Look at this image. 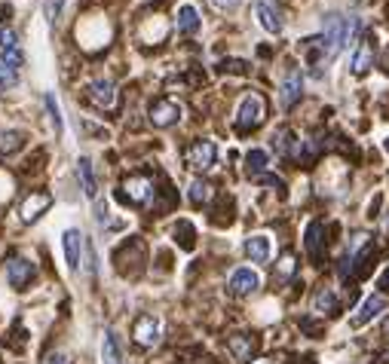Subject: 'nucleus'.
<instances>
[{
  "label": "nucleus",
  "mask_w": 389,
  "mask_h": 364,
  "mask_svg": "<svg viewBox=\"0 0 389 364\" xmlns=\"http://www.w3.org/2000/svg\"><path fill=\"white\" fill-rule=\"evenodd\" d=\"M263 117H267V101H263L258 92H248V95L239 101V108H236V129L239 132L258 129L263 123Z\"/></svg>",
  "instance_id": "1"
},
{
  "label": "nucleus",
  "mask_w": 389,
  "mask_h": 364,
  "mask_svg": "<svg viewBox=\"0 0 389 364\" xmlns=\"http://www.w3.org/2000/svg\"><path fill=\"white\" fill-rule=\"evenodd\" d=\"M349 34H353V22L344 16H328L325 19V31H322V46H325V56H338L346 46Z\"/></svg>",
  "instance_id": "2"
},
{
  "label": "nucleus",
  "mask_w": 389,
  "mask_h": 364,
  "mask_svg": "<svg viewBox=\"0 0 389 364\" xmlns=\"http://www.w3.org/2000/svg\"><path fill=\"white\" fill-rule=\"evenodd\" d=\"M217 160V147L215 141H209V138H200V141H193L187 150H184V162H187V169L193 171H209Z\"/></svg>",
  "instance_id": "3"
},
{
  "label": "nucleus",
  "mask_w": 389,
  "mask_h": 364,
  "mask_svg": "<svg viewBox=\"0 0 389 364\" xmlns=\"http://www.w3.org/2000/svg\"><path fill=\"white\" fill-rule=\"evenodd\" d=\"M181 117H184V108L178 101H172V98H156L148 108V120L156 129H169V125L181 123Z\"/></svg>",
  "instance_id": "4"
},
{
  "label": "nucleus",
  "mask_w": 389,
  "mask_h": 364,
  "mask_svg": "<svg viewBox=\"0 0 389 364\" xmlns=\"http://www.w3.org/2000/svg\"><path fill=\"white\" fill-rule=\"evenodd\" d=\"M123 190H126V199L132 205H150L156 196V184L150 175H129Z\"/></svg>",
  "instance_id": "5"
},
{
  "label": "nucleus",
  "mask_w": 389,
  "mask_h": 364,
  "mask_svg": "<svg viewBox=\"0 0 389 364\" xmlns=\"http://www.w3.org/2000/svg\"><path fill=\"white\" fill-rule=\"evenodd\" d=\"M160 330H163V324L156 315H138L135 328H132V337H135L138 346H156L160 343Z\"/></svg>",
  "instance_id": "6"
},
{
  "label": "nucleus",
  "mask_w": 389,
  "mask_h": 364,
  "mask_svg": "<svg viewBox=\"0 0 389 364\" xmlns=\"http://www.w3.org/2000/svg\"><path fill=\"white\" fill-rule=\"evenodd\" d=\"M86 92H89V101L95 104L98 110H110L117 104V86L110 83V80H104V77H98V80H92L86 86Z\"/></svg>",
  "instance_id": "7"
},
{
  "label": "nucleus",
  "mask_w": 389,
  "mask_h": 364,
  "mask_svg": "<svg viewBox=\"0 0 389 364\" xmlns=\"http://www.w3.org/2000/svg\"><path fill=\"white\" fill-rule=\"evenodd\" d=\"M300 92H303V74L298 68H292L285 77H282V89H279V104L282 108H294L300 101Z\"/></svg>",
  "instance_id": "8"
},
{
  "label": "nucleus",
  "mask_w": 389,
  "mask_h": 364,
  "mask_svg": "<svg viewBox=\"0 0 389 364\" xmlns=\"http://www.w3.org/2000/svg\"><path fill=\"white\" fill-rule=\"evenodd\" d=\"M34 273H37V267H34V260H28V257H12L10 267H6V279H10V284L16 291H22L25 284L34 279Z\"/></svg>",
  "instance_id": "9"
},
{
  "label": "nucleus",
  "mask_w": 389,
  "mask_h": 364,
  "mask_svg": "<svg viewBox=\"0 0 389 364\" xmlns=\"http://www.w3.org/2000/svg\"><path fill=\"white\" fill-rule=\"evenodd\" d=\"M258 288H261V276L255 273L252 267H239V269H233V276H230V291H233L236 297L255 294Z\"/></svg>",
  "instance_id": "10"
},
{
  "label": "nucleus",
  "mask_w": 389,
  "mask_h": 364,
  "mask_svg": "<svg viewBox=\"0 0 389 364\" xmlns=\"http://www.w3.org/2000/svg\"><path fill=\"white\" fill-rule=\"evenodd\" d=\"M384 309H386V297L384 294H371V297H365V303H362L359 313L349 319V324H353V328H365V324L371 321L377 313H384Z\"/></svg>",
  "instance_id": "11"
},
{
  "label": "nucleus",
  "mask_w": 389,
  "mask_h": 364,
  "mask_svg": "<svg viewBox=\"0 0 389 364\" xmlns=\"http://www.w3.org/2000/svg\"><path fill=\"white\" fill-rule=\"evenodd\" d=\"M62 248H64V257H68V269H71V273H77V269H80V251H83L80 230H64Z\"/></svg>",
  "instance_id": "12"
},
{
  "label": "nucleus",
  "mask_w": 389,
  "mask_h": 364,
  "mask_svg": "<svg viewBox=\"0 0 389 364\" xmlns=\"http://www.w3.org/2000/svg\"><path fill=\"white\" fill-rule=\"evenodd\" d=\"M255 19H258V25L267 34H282V19L267 0H258V3H255Z\"/></svg>",
  "instance_id": "13"
},
{
  "label": "nucleus",
  "mask_w": 389,
  "mask_h": 364,
  "mask_svg": "<svg viewBox=\"0 0 389 364\" xmlns=\"http://www.w3.org/2000/svg\"><path fill=\"white\" fill-rule=\"evenodd\" d=\"M49 205H52V196H49V193H31L28 199L22 202L19 215H22V221H28V223H31V221H37V217H40L43 211L49 208Z\"/></svg>",
  "instance_id": "14"
},
{
  "label": "nucleus",
  "mask_w": 389,
  "mask_h": 364,
  "mask_svg": "<svg viewBox=\"0 0 389 364\" xmlns=\"http://www.w3.org/2000/svg\"><path fill=\"white\" fill-rule=\"evenodd\" d=\"M246 254L252 257L255 263H267L270 254H273V242H270V236H263V233L248 236L246 239Z\"/></svg>",
  "instance_id": "15"
},
{
  "label": "nucleus",
  "mask_w": 389,
  "mask_h": 364,
  "mask_svg": "<svg viewBox=\"0 0 389 364\" xmlns=\"http://www.w3.org/2000/svg\"><path fill=\"white\" fill-rule=\"evenodd\" d=\"M200 28H202V19H200V12H196V6L193 3L178 6V31H181V34H196Z\"/></svg>",
  "instance_id": "16"
},
{
  "label": "nucleus",
  "mask_w": 389,
  "mask_h": 364,
  "mask_svg": "<svg viewBox=\"0 0 389 364\" xmlns=\"http://www.w3.org/2000/svg\"><path fill=\"white\" fill-rule=\"evenodd\" d=\"M273 147L279 150L282 156H298L300 154V141H298V135H294L292 129H279L273 135Z\"/></svg>",
  "instance_id": "17"
},
{
  "label": "nucleus",
  "mask_w": 389,
  "mask_h": 364,
  "mask_svg": "<svg viewBox=\"0 0 389 364\" xmlns=\"http://www.w3.org/2000/svg\"><path fill=\"white\" fill-rule=\"evenodd\" d=\"M77 175H80L83 193H86L89 199H95V196H98V184H95V171H92V160H89V156H80V162H77Z\"/></svg>",
  "instance_id": "18"
},
{
  "label": "nucleus",
  "mask_w": 389,
  "mask_h": 364,
  "mask_svg": "<svg viewBox=\"0 0 389 364\" xmlns=\"http://www.w3.org/2000/svg\"><path fill=\"white\" fill-rule=\"evenodd\" d=\"M25 58H10V56H0V89L6 86H16L19 83V68H22Z\"/></svg>",
  "instance_id": "19"
},
{
  "label": "nucleus",
  "mask_w": 389,
  "mask_h": 364,
  "mask_svg": "<svg viewBox=\"0 0 389 364\" xmlns=\"http://www.w3.org/2000/svg\"><path fill=\"white\" fill-rule=\"evenodd\" d=\"M371 64H374V46H371V40H362L359 49H355V56H353V74H359V77L368 74Z\"/></svg>",
  "instance_id": "20"
},
{
  "label": "nucleus",
  "mask_w": 389,
  "mask_h": 364,
  "mask_svg": "<svg viewBox=\"0 0 389 364\" xmlns=\"http://www.w3.org/2000/svg\"><path fill=\"white\" fill-rule=\"evenodd\" d=\"M267 165H270V154H267V150L255 147V150H248V154H246V171L252 178H261L263 171H267Z\"/></svg>",
  "instance_id": "21"
},
{
  "label": "nucleus",
  "mask_w": 389,
  "mask_h": 364,
  "mask_svg": "<svg viewBox=\"0 0 389 364\" xmlns=\"http://www.w3.org/2000/svg\"><path fill=\"white\" fill-rule=\"evenodd\" d=\"M307 254L316 263H322V257H325V251H322V223H316V221L307 227Z\"/></svg>",
  "instance_id": "22"
},
{
  "label": "nucleus",
  "mask_w": 389,
  "mask_h": 364,
  "mask_svg": "<svg viewBox=\"0 0 389 364\" xmlns=\"http://www.w3.org/2000/svg\"><path fill=\"white\" fill-rule=\"evenodd\" d=\"M227 346H230V352H233L236 361H248V359H252V352H255V340H252V337H246V334L230 337Z\"/></svg>",
  "instance_id": "23"
},
{
  "label": "nucleus",
  "mask_w": 389,
  "mask_h": 364,
  "mask_svg": "<svg viewBox=\"0 0 389 364\" xmlns=\"http://www.w3.org/2000/svg\"><path fill=\"white\" fill-rule=\"evenodd\" d=\"M22 147H25V132H19V129L0 132V154H16Z\"/></svg>",
  "instance_id": "24"
},
{
  "label": "nucleus",
  "mask_w": 389,
  "mask_h": 364,
  "mask_svg": "<svg viewBox=\"0 0 389 364\" xmlns=\"http://www.w3.org/2000/svg\"><path fill=\"white\" fill-rule=\"evenodd\" d=\"M102 361L104 364H123V355H120V346H117V337L110 334H104V340H102Z\"/></svg>",
  "instance_id": "25"
},
{
  "label": "nucleus",
  "mask_w": 389,
  "mask_h": 364,
  "mask_svg": "<svg viewBox=\"0 0 389 364\" xmlns=\"http://www.w3.org/2000/svg\"><path fill=\"white\" fill-rule=\"evenodd\" d=\"M212 196H215V190H212V184L209 181H200V178H196V181L190 184V202L193 205H209L212 202Z\"/></svg>",
  "instance_id": "26"
},
{
  "label": "nucleus",
  "mask_w": 389,
  "mask_h": 364,
  "mask_svg": "<svg viewBox=\"0 0 389 364\" xmlns=\"http://www.w3.org/2000/svg\"><path fill=\"white\" fill-rule=\"evenodd\" d=\"M313 306H316V313H338V297H334V291L331 288H322L319 294L313 297Z\"/></svg>",
  "instance_id": "27"
},
{
  "label": "nucleus",
  "mask_w": 389,
  "mask_h": 364,
  "mask_svg": "<svg viewBox=\"0 0 389 364\" xmlns=\"http://www.w3.org/2000/svg\"><path fill=\"white\" fill-rule=\"evenodd\" d=\"M0 56L22 58V52H19V40H16V34H12L10 28H3V31H0Z\"/></svg>",
  "instance_id": "28"
},
{
  "label": "nucleus",
  "mask_w": 389,
  "mask_h": 364,
  "mask_svg": "<svg viewBox=\"0 0 389 364\" xmlns=\"http://www.w3.org/2000/svg\"><path fill=\"white\" fill-rule=\"evenodd\" d=\"M46 110H49V117H52V125H56V135H62V129H64V120H62V108H58V101H56V95H46Z\"/></svg>",
  "instance_id": "29"
},
{
  "label": "nucleus",
  "mask_w": 389,
  "mask_h": 364,
  "mask_svg": "<svg viewBox=\"0 0 389 364\" xmlns=\"http://www.w3.org/2000/svg\"><path fill=\"white\" fill-rule=\"evenodd\" d=\"M178 236H181V248H187V251L193 248V227H190L187 221H181L175 227V239H178Z\"/></svg>",
  "instance_id": "30"
},
{
  "label": "nucleus",
  "mask_w": 389,
  "mask_h": 364,
  "mask_svg": "<svg viewBox=\"0 0 389 364\" xmlns=\"http://www.w3.org/2000/svg\"><path fill=\"white\" fill-rule=\"evenodd\" d=\"M294 267H298V263H294V257L285 254V257L279 260V269H276V273H279V279L285 282V279H292V276H294Z\"/></svg>",
  "instance_id": "31"
},
{
  "label": "nucleus",
  "mask_w": 389,
  "mask_h": 364,
  "mask_svg": "<svg viewBox=\"0 0 389 364\" xmlns=\"http://www.w3.org/2000/svg\"><path fill=\"white\" fill-rule=\"evenodd\" d=\"M209 3H212L215 10H221V12H233L236 6L242 3V0H209Z\"/></svg>",
  "instance_id": "32"
},
{
  "label": "nucleus",
  "mask_w": 389,
  "mask_h": 364,
  "mask_svg": "<svg viewBox=\"0 0 389 364\" xmlns=\"http://www.w3.org/2000/svg\"><path fill=\"white\" fill-rule=\"evenodd\" d=\"M246 68H248L246 62H224V64H221V71H236V74H242Z\"/></svg>",
  "instance_id": "33"
},
{
  "label": "nucleus",
  "mask_w": 389,
  "mask_h": 364,
  "mask_svg": "<svg viewBox=\"0 0 389 364\" xmlns=\"http://www.w3.org/2000/svg\"><path fill=\"white\" fill-rule=\"evenodd\" d=\"M46 364H71V361H68V355L56 352V355H49V359H46Z\"/></svg>",
  "instance_id": "34"
},
{
  "label": "nucleus",
  "mask_w": 389,
  "mask_h": 364,
  "mask_svg": "<svg viewBox=\"0 0 389 364\" xmlns=\"http://www.w3.org/2000/svg\"><path fill=\"white\" fill-rule=\"evenodd\" d=\"M380 288H384V291H389V267H386V273L380 276Z\"/></svg>",
  "instance_id": "35"
},
{
  "label": "nucleus",
  "mask_w": 389,
  "mask_h": 364,
  "mask_svg": "<svg viewBox=\"0 0 389 364\" xmlns=\"http://www.w3.org/2000/svg\"><path fill=\"white\" fill-rule=\"evenodd\" d=\"M384 334L389 337V319H386V324H384Z\"/></svg>",
  "instance_id": "36"
},
{
  "label": "nucleus",
  "mask_w": 389,
  "mask_h": 364,
  "mask_svg": "<svg viewBox=\"0 0 389 364\" xmlns=\"http://www.w3.org/2000/svg\"><path fill=\"white\" fill-rule=\"evenodd\" d=\"M384 147H386V150H389V138H386V141H384Z\"/></svg>",
  "instance_id": "37"
}]
</instances>
